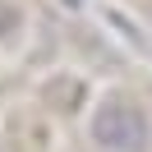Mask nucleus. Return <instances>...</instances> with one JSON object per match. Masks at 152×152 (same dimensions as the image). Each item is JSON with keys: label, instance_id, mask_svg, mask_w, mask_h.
Listing matches in <instances>:
<instances>
[{"label": "nucleus", "instance_id": "obj_1", "mask_svg": "<svg viewBox=\"0 0 152 152\" xmlns=\"http://www.w3.org/2000/svg\"><path fill=\"white\" fill-rule=\"evenodd\" d=\"M92 138L111 152H143L148 148V120H143L138 106H124V102H106L102 111L92 115Z\"/></svg>", "mask_w": 152, "mask_h": 152}]
</instances>
